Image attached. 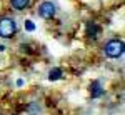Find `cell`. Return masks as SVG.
Instances as JSON below:
<instances>
[{
    "label": "cell",
    "mask_w": 125,
    "mask_h": 115,
    "mask_svg": "<svg viewBox=\"0 0 125 115\" xmlns=\"http://www.w3.org/2000/svg\"><path fill=\"white\" fill-rule=\"evenodd\" d=\"M85 33H87V37L88 38H97L100 33H102V29H100V25L97 23V22H88L87 23V27H85Z\"/></svg>",
    "instance_id": "4"
},
{
    "label": "cell",
    "mask_w": 125,
    "mask_h": 115,
    "mask_svg": "<svg viewBox=\"0 0 125 115\" xmlns=\"http://www.w3.org/2000/svg\"><path fill=\"white\" fill-rule=\"evenodd\" d=\"M17 22L12 17H0V37L2 38H13L17 35Z\"/></svg>",
    "instance_id": "1"
},
{
    "label": "cell",
    "mask_w": 125,
    "mask_h": 115,
    "mask_svg": "<svg viewBox=\"0 0 125 115\" xmlns=\"http://www.w3.org/2000/svg\"><path fill=\"white\" fill-rule=\"evenodd\" d=\"M104 87H102V84L98 82V80H94L92 84H90V97L92 98H100V97L104 95Z\"/></svg>",
    "instance_id": "5"
},
{
    "label": "cell",
    "mask_w": 125,
    "mask_h": 115,
    "mask_svg": "<svg viewBox=\"0 0 125 115\" xmlns=\"http://www.w3.org/2000/svg\"><path fill=\"white\" fill-rule=\"evenodd\" d=\"M39 15L42 19L45 20H50L55 17V12H57V7H55V3L53 2H50V0H45V2H42L39 5Z\"/></svg>",
    "instance_id": "3"
},
{
    "label": "cell",
    "mask_w": 125,
    "mask_h": 115,
    "mask_svg": "<svg viewBox=\"0 0 125 115\" xmlns=\"http://www.w3.org/2000/svg\"><path fill=\"white\" fill-rule=\"evenodd\" d=\"M124 42L122 40H118V38H112V40H108L105 45H104V52H105L107 57L110 58H118L124 55Z\"/></svg>",
    "instance_id": "2"
},
{
    "label": "cell",
    "mask_w": 125,
    "mask_h": 115,
    "mask_svg": "<svg viewBox=\"0 0 125 115\" xmlns=\"http://www.w3.org/2000/svg\"><path fill=\"white\" fill-rule=\"evenodd\" d=\"M37 110H40V107L37 105V104H33V105L30 107V112H32V115H37V114H39Z\"/></svg>",
    "instance_id": "9"
},
{
    "label": "cell",
    "mask_w": 125,
    "mask_h": 115,
    "mask_svg": "<svg viewBox=\"0 0 125 115\" xmlns=\"http://www.w3.org/2000/svg\"><path fill=\"white\" fill-rule=\"evenodd\" d=\"M25 29L29 30V32H33L35 30V23L32 20H25Z\"/></svg>",
    "instance_id": "8"
},
{
    "label": "cell",
    "mask_w": 125,
    "mask_h": 115,
    "mask_svg": "<svg viewBox=\"0 0 125 115\" xmlns=\"http://www.w3.org/2000/svg\"><path fill=\"white\" fill-rule=\"evenodd\" d=\"M62 75H63L62 68L55 67V68H52V70L48 72V80H50V82H55V80H60V78H62Z\"/></svg>",
    "instance_id": "7"
},
{
    "label": "cell",
    "mask_w": 125,
    "mask_h": 115,
    "mask_svg": "<svg viewBox=\"0 0 125 115\" xmlns=\"http://www.w3.org/2000/svg\"><path fill=\"white\" fill-rule=\"evenodd\" d=\"M17 85H19V87L23 85V80H22V78H19V80H17Z\"/></svg>",
    "instance_id": "10"
},
{
    "label": "cell",
    "mask_w": 125,
    "mask_h": 115,
    "mask_svg": "<svg viewBox=\"0 0 125 115\" xmlns=\"http://www.w3.org/2000/svg\"><path fill=\"white\" fill-rule=\"evenodd\" d=\"M30 2L32 0H10V7L13 10H25V9H29V5H30Z\"/></svg>",
    "instance_id": "6"
}]
</instances>
